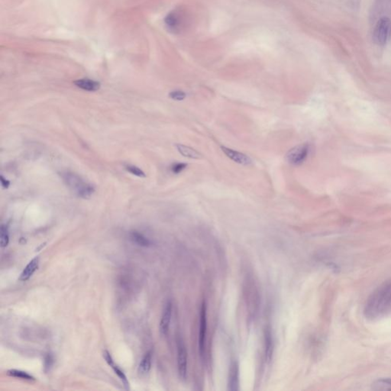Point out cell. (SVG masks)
I'll return each instance as SVG.
<instances>
[{"label":"cell","mask_w":391,"mask_h":391,"mask_svg":"<svg viewBox=\"0 0 391 391\" xmlns=\"http://www.w3.org/2000/svg\"><path fill=\"white\" fill-rule=\"evenodd\" d=\"M391 312V280L372 293L365 305V314L370 320L381 318Z\"/></svg>","instance_id":"cell-1"},{"label":"cell","mask_w":391,"mask_h":391,"mask_svg":"<svg viewBox=\"0 0 391 391\" xmlns=\"http://www.w3.org/2000/svg\"><path fill=\"white\" fill-rule=\"evenodd\" d=\"M61 176L67 187L78 197L89 199L94 194V187L77 174L65 171L61 173Z\"/></svg>","instance_id":"cell-2"},{"label":"cell","mask_w":391,"mask_h":391,"mask_svg":"<svg viewBox=\"0 0 391 391\" xmlns=\"http://www.w3.org/2000/svg\"><path fill=\"white\" fill-rule=\"evenodd\" d=\"M310 152V146L308 144H301L291 148L286 153V160L291 165L302 164L307 159Z\"/></svg>","instance_id":"cell-3"},{"label":"cell","mask_w":391,"mask_h":391,"mask_svg":"<svg viewBox=\"0 0 391 391\" xmlns=\"http://www.w3.org/2000/svg\"><path fill=\"white\" fill-rule=\"evenodd\" d=\"M391 33V20L388 17H383L377 21L374 32H373V38L378 45H384L389 40Z\"/></svg>","instance_id":"cell-4"},{"label":"cell","mask_w":391,"mask_h":391,"mask_svg":"<svg viewBox=\"0 0 391 391\" xmlns=\"http://www.w3.org/2000/svg\"><path fill=\"white\" fill-rule=\"evenodd\" d=\"M185 16L180 11H175L167 15L165 24L170 31L173 32H180L185 25Z\"/></svg>","instance_id":"cell-5"},{"label":"cell","mask_w":391,"mask_h":391,"mask_svg":"<svg viewBox=\"0 0 391 391\" xmlns=\"http://www.w3.org/2000/svg\"><path fill=\"white\" fill-rule=\"evenodd\" d=\"M178 373L182 380H185L187 373V352L182 340L178 341Z\"/></svg>","instance_id":"cell-6"},{"label":"cell","mask_w":391,"mask_h":391,"mask_svg":"<svg viewBox=\"0 0 391 391\" xmlns=\"http://www.w3.org/2000/svg\"><path fill=\"white\" fill-rule=\"evenodd\" d=\"M206 302L203 301L201 307L200 326L199 333V354L203 357L205 353L206 347V329H207V318H206Z\"/></svg>","instance_id":"cell-7"},{"label":"cell","mask_w":391,"mask_h":391,"mask_svg":"<svg viewBox=\"0 0 391 391\" xmlns=\"http://www.w3.org/2000/svg\"><path fill=\"white\" fill-rule=\"evenodd\" d=\"M222 152L233 161L241 165H250L252 164V160L250 159V157L246 155V154L242 153L239 151L227 148L225 146L221 147Z\"/></svg>","instance_id":"cell-8"},{"label":"cell","mask_w":391,"mask_h":391,"mask_svg":"<svg viewBox=\"0 0 391 391\" xmlns=\"http://www.w3.org/2000/svg\"><path fill=\"white\" fill-rule=\"evenodd\" d=\"M171 316H172V303L171 302H167L164 306L160 322V332L163 336H166L168 333Z\"/></svg>","instance_id":"cell-9"},{"label":"cell","mask_w":391,"mask_h":391,"mask_svg":"<svg viewBox=\"0 0 391 391\" xmlns=\"http://www.w3.org/2000/svg\"><path fill=\"white\" fill-rule=\"evenodd\" d=\"M103 357L105 358L107 364L113 369L114 372L116 373V375L121 380L122 382L124 384V386L126 388V389H128V387H129V383H128V379H127L125 374L123 373V371L120 370V368H119V367L115 365V363H114L113 359H112L111 355L109 354V352L105 351L104 353H103Z\"/></svg>","instance_id":"cell-10"},{"label":"cell","mask_w":391,"mask_h":391,"mask_svg":"<svg viewBox=\"0 0 391 391\" xmlns=\"http://www.w3.org/2000/svg\"><path fill=\"white\" fill-rule=\"evenodd\" d=\"M239 384V369L237 362H233L231 365L229 375V389L231 391H237Z\"/></svg>","instance_id":"cell-11"},{"label":"cell","mask_w":391,"mask_h":391,"mask_svg":"<svg viewBox=\"0 0 391 391\" xmlns=\"http://www.w3.org/2000/svg\"><path fill=\"white\" fill-rule=\"evenodd\" d=\"M74 84L80 89L88 91V92H95V91L99 90L101 87L100 83L88 78L76 80L74 81Z\"/></svg>","instance_id":"cell-12"},{"label":"cell","mask_w":391,"mask_h":391,"mask_svg":"<svg viewBox=\"0 0 391 391\" xmlns=\"http://www.w3.org/2000/svg\"><path fill=\"white\" fill-rule=\"evenodd\" d=\"M176 148L179 153L183 155V157L188 158L191 159H201L203 158V155L199 153V151L194 149V148L184 145L182 144H177Z\"/></svg>","instance_id":"cell-13"},{"label":"cell","mask_w":391,"mask_h":391,"mask_svg":"<svg viewBox=\"0 0 391 391\" xmlns=\"http://www.w3.org/2000/svg\"><path fill=\"white\" fill-rule=\"evenodd\" d=\"M38 264H39V258H35L27 265L26 267L24 269L23 271L20 276V281H26L33 275L36 270L38 267Z\"/></svg>","instance_id":"cell-14"},{"label":"cell","mask_w":391,"mask_h":391,"mask_svg":"<svg viewBox=\"0 0 391 391\" xmlns=\"http://www.w3.org/2000/svg\"><path fill=\"white\" fill-rule=\"evenodd\" d=\"M151 359H152V353L151 352H147L139 364V370H138L139 375H147L149 373L150 370H151Z\"/></svg>","instance_id":"cell-15"},{"label":"cell","mask_w":391,"mask_h":391,"mask_svg":"<svg viewBox=\"0 0 391 391\" xmlns=\"http://www.w3.org/2000/svg\"><path fill=\"white\" fill-rule=\"evenodd\" d=\"M130 238L134 243L142 247H149L151 245V241L147 237L144 236L139 231H133L130 233Z\"/></svg>","instance_id":"cell-16"},{"label":"cell","mask_w":391,"mask_h":391,"mask_svg":"<svg viewBox=\"0 0 391 391\" xmlns=\"http://www.w3.org/2000/svg\"><path fill=\"white\" fill-rule=\"evenodd\" d=\"M273 356V339L272 335L270 330L265 333V357L266 360L270 362Z\"/></svg>","instance_id":"cell-17"},{"label":"cell","mask_w":391,"mask_h":391,"mask_svg":"<svg viewBox=\"0 0 391 391\" xmlns=\"http://www.w3.org/2000/svg\"><path fill=\"white\" fill-rule=\"evenodd\" d=\"M374 391H391V378H381L372 384Z\"/></svg>","instance_id":"cell-18"},{"label":"cell","mask_w":391,"mask_h":391,"mask_svg":"<svg viewBox=\"0 0 391 391\" xmlns=\"http://www.w3.org/2000/svg\"><path fill=\"white\" fill-rule=\"evenodd\" d=\"M9 242V235L7 226L2 225L0 229V245L2 248L6 247Z\"/></svg>","instance_id":"cell-19"},{"label":"cell","mask_w":391,"mask_h":391,"mask_svg":"<svg viewBox=\"0 0 391 391\" xmlns=\"http://www.w3.org/2000/svg\"><path fill=\"white\" fill-rule=\"evenodd\" d=\"M8 374L12 376V377H17V378L22 379V380H27V381H33V380H35L34 377L30 375L29 373L25 372H21V371L10 370L8 372Z\"/></svg>","instance_id":"cell-20"},{"label":"cell","mask_w":391,"mask_h":391,"mask_svg":"<svg viewBox=\"0 0 391 391\" xmlns=\"http://www.w3.org/2000/svg\"><path fill=\"white\" fill-rule=\"evenodd\" d=\"M125 170L131 173L132 175L139 177V178H145L146 177L145 173L142 170L140 169L139 167H136V166L126 165L125 166Z\"/></svg>","instance_id":"cell-21"},{"label":"cell","mask_w":391,"mask_h":391,"mask_svg":"<svg viewBox=\"0 0 391 391\" xmlns=\"http://www.w3.org/2000/svg\"><path fill=\"white\" fill-rule=\"evenodd\" d=\"M187 166L188 165L186 163H180V162L174 163L171 167V172L175 175H179L187 168Z\"/></svg>","instance_id":"cell-22"},{"label":"cell","mask_w":391,"mask_h":391,"mask_svg":"<svg viewBox=\"0 0 391 391\" xmlns=\"http://www.w3.org/2000/svg\"><path fill=\"white\" fill-rule=\"evenodd\" d=\"M169 96L175 101H183L187 97V94L182 90H175L169 93Z\"/></svg>","instance_id":"cell-23"},{"label":"cell","mask_w":391,"mask_h":391,"mask_svg":"<svg viewBox=\"0 0 391 391\" xmlns=\"http://www.w3.org/2000/svg\"><path fill=\"white\" fill-rule=\"evenodd\" d=\"M0 181H1V185L3 189H8L10 186V181L3 176L0 177Z\"/></svg>","instance_id":"cell-24"},{"label":"cell","mask_w":391,"mask_h":391,"mask_svg":"<svg viewBox=\"0 0 391 391\" xmlns=\"http://www.w3.org/2000/svg\"><path fill=\"white\" fill-rule=\"evenodd\" d=\"M52 361H53V359H52V356L48 355L47 356L46 358H45V366H46V368H49V367H51L52 362H53Z\"/></svg>","instance_id":"cell-25"}]
</instances>
